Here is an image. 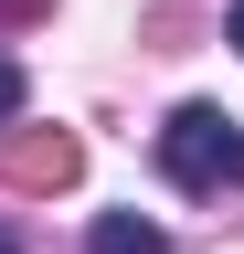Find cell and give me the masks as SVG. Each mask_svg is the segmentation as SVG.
I'll use <instances>...</instances> for the list:
<instances>
[{
  "label": "cell",
  "instance_id": "6da1fadb",
  "mask_svg": "<svg viewBox=\"0 0 244 254\" xmlns=\"http://www.w3.org/2000/svg\"><path fill=\"white\" fill-rule=\"evenodd\" d=\"M160 180L170 190H234L244 180V127L223 106H170V127H160Z\"/></svg>",
  "mask_w": 244,
  "mask_h": 254
},
{
  "label": "cell",
  "instance_id": "7a4b0ae2",
  "mask_svg": "<svg viewBox=\"0 0 244 254\" xmlns=\"http://www.w3.org/2000/svg\"><path fill=\"white\" fill-rule=\"evenodd\" d=\"M85 254H170V233L149 212H96V233H85Z\"/></svg>",
  "mask_w": 244,
  "mask_h": 254
},
{
  "label": "cell",
  "instance_id": "3957f363",
  "mask_svg": "<svg viewBox=\"0 0 244 254\" xmlns=\"http://www.w3.org/2000/svg\"><path fill=\"white\" fill-rule=\"evenodd\" d=\"M11 170H21V180H75V138H32V148H11Z\"/></svg>",
  "mask_w": 244,
  "mask_h": 254
},
{
  "label": "cell",
  "instance_id": "277c9868",
  "mask_svg": "<svg viewBox=\"0 0 244 254\" xmlns=\"http://www.w3.org/2000/svg\"><path fill=\"white\" fill-rule=\"evenodd\" d=\"M11 117H21V64L0 53V127H11Z\"/></svg>",
  "mask_w": 244,
  "mask_h": 254
},
{
  "label": "cell",
  "instance_id": "5b68a950",
  "mask_svg": "<svg viewBox=\"0 0 244 254\" xmlns=\"http://www.w3.org/2000/svg\"><path fill=\"white\" fill-rule=\"evenodd\" d=\"M223 43H234V53H244V0H234V21H223Z\"/></svg>",
  "mask_w": 244,
  "mask_h": 254
},
{
  "label": "cell",
  "instance_id": "8992f818",
  "mask_svg": "<svg viewBox=\"0 0 244 254\" xmlns=\"http://www.w3.org/2000/svg\"><path fill=\"white\" fill-rule=\"evenodd\" d=\"M21 11H43V0H0V21H21Z\"/></svg>",
  "mask_w": 244,
  "mask_h": 254
},
{
  "label": "cell",
  "instance_id": "52a82bcc",
  "mask_svg": "<svg viewBox=\"0 0 244 254\" xmlns=\"http://www.w3.org/2000/svg\"><path fill=\"white\" fill-rule=\"evenodd\" d=\"M0 254H21V233H11V222H0Z\"/></svg>",
  "mask_w": 244,
  "mask_h": 254
}]
</instances>
